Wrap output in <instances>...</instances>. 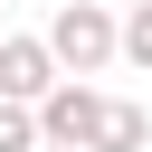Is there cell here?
<instances>
[{"mask_svg": "<svg viewBox=\"0 0 152 152\" xmlns=\"http://www.w3.org/2000/svg\"><path fill=\"white\" fill-rule=\"evenodd\" d=\"M0 76L10 86H38V48H0Z\"/></svg>", "mask_w": 152, "mask_h": 152, "instance_id": "2", "label": "cell"}, {"mask_svg": "<svg viewBox=\"0 0 152 152\" xmlns=\"http://www.w3.org/2000/svg\"><path fill=\"white\" fill-rule=\"evenodd\" d=\"M133 48H142V57H152V10H142V19H133Z\"/></svg>", "mask_w": 152, "mask_h": 152, "instance_id": "3", "label": "cell"}, {"mask_svg": "<svg viewBox=\"0 0 152 152\" xmlns=\"http://www.w3.org/2000/svg\"><path fill=\"white\" fill-rule=\"evenodd\" d=\"M66 48H76V57H95V48H104V28H95L86 10H66Z\"/></svg>", "mask_w": 152, "mask_h": 152, "instance_id": "1", "label": "cell"}]
</instances>
